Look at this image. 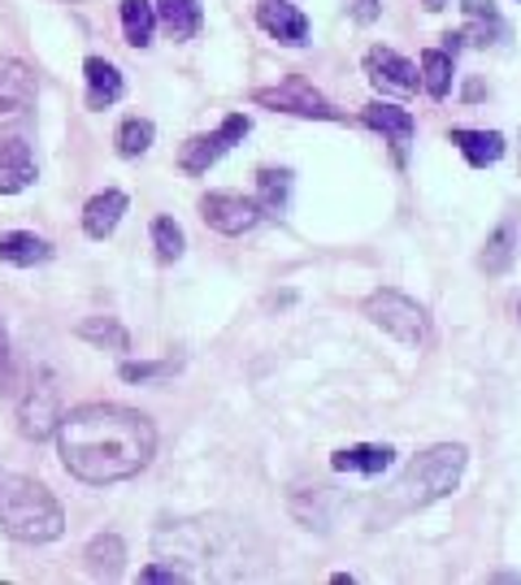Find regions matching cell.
<instances>
[{
	"label": "cell",
	"mask_w": 521,
	"mask_h": 585,
	"mask_svg": "<svg viewBox=\"0 0 521 585\" xmlns=\"http://www.w3.org/2000/svg\"><path fill=\"white\" fill-rule=\"evenodd\" d=\"M35 183V152L22 131L0 122V195H18Z\"/></svg>",
	"instance_id": "9"
},
{
	"label": "cell",
	"mask_w": 521,
	"mask_h": 585,
	"mask_svg": "<svg viewBox=\"0 0 521 585\" xmlns=\"http://www.w3.org/2000/svg\"><path fill=\"white\" fill-rule=\"evenodd\" d=\"M153 27H156V9L149 0H122V31H126V44L131 49H149L153 44Z\"/></svg>",
	"instance_id": "21"
},
{
	"label": "cell",
	"mask_w": 521,
	"mask_h": 585,
	"mask_svg": "<svg viewBox=\"0 0 521 585\" xmlns=\"http://www.w3.org/2000/svg\"><path fill=\"white\" fill-rule=\"evenodd\" d=\"M513 260V226H500L491 239H487V252H482V269L487 274H504Z\"/></svg>",
	"instance_id": "27"
},
{
	"label": "cell",
	"mask_w": 521,
	"mask_h": 585,
	"mask_svg": "<svg viewBox=\"0 0 521 585\" xmlns=\"http://www.w3.org/2000/svg\"><path fill=\"white\" fill-rule=\"evenodd\" d=\"M391 460H396V451L391 447H344V451H335L330 455V469L335 473H365V478H378V473H387L391 469Z\"/></svg>",
	"instance_id": "14"
},
{
	"label": "cell",
	"mask_w": 521,
	"mask_h": 585,
	"mask_svg": "<svg viewBox=\"0 0 521 585\" xmlns=\"http://www.w3.org/2000/svg\"><path fill=\"white\" fill-rule=\"evenodd\" d=\"M461 473H466V447H452V442L430 447V451H421L413 464L400 473V482L391 486V503L400 512L426 507V503L452 494L457 482H461Z\"/></svg>",
	"instance_id": "3"
},
{
	"label": "cell",
	"mask_w": 521,
	"mask_h": 585,
	"mask_svg": "<svg viewBox=\"0 0 521 585\" xmlns=\"http://www.w3.org/2000/svg\"><path fill=\"white\" fill-rule=\"evenodd\" d=\"M140 582H192V577H187V568H183V564H174V560H170V564H149V568H144V573H140Z\"/></svg>",
	"instance_id": "29"
},
{
	"label": "cell",
	"mask_w": 521,
	"mask_h": 585,
	"mask_svg": "<svg viewBox=\"0 0 521 585\" xmlns=\"http://www.w3.org/2000/svg\"><path fill=\"white\" fill-rule=\"evenodd\" d=\"M421 88L430 92V100H443L452 88V57L439 49L421 52Z\"/></svg>",
	"instance_id": "22"
},
{
	"label": "cell",
	"mask_w": 521,
	"mask_h": 585,
	"mask_svg": "<svg viewBox=\"0 0 521 585\" xmlns=\"http://www.w3.org/2000/svg\"><path fill=\"white\" fill-rule=\"evenodd\" d=\"M353 18L357 22H374L378 18V0H353Z\"/></svg>",
	"instance_id": "32"
},
{
	"label": "cell",
	"mask_w": 521,
	"mask_h": 585,
	"mask_svg": "<svg viewBox=\"0 0 521 585\" xmlns=\"http://www.w3.org/2000/svg\"><path fill=\"white\" fill-rule=\"evenodd\" d=\"M79 335H83L88 342H101V347L109 342L113 351H126V347H131L126 330H122L113 317H92V321H83V326H79Z\"/></svg>",
	"instance_id": "26"
},
{
	"label": "cell",
	"mask_w": 521,
	"mask_h": 585,
	"mask_svg": "<svg viewBox=\"0 0 521 585\" xmlns=\"http://www.w3.org/2000/svg\"><path fill=\"white\" fill-rule=\"evenodd\" d=\"M466 13L473 22H500V13H496L491 0H466Z\"/></svg>",
	"instance_id": "31"
},
{
	"label": "cell",
	"mask_w": 521,
	"mask_h": 585,
	"mask_svg": "<svg viewBox=\"0 0 521 585\" xmlns=\"http://www.w3.org/2000/svg\"><path fill=\"white\" fill-rule=\"evenodd\" d=\"M153 421L135 408L83 403L57 421V455L70 478L88 486L126 482L153 460Z\"/></svg>",
	"instance_id": "1"
},
{
	"label": "cell",
	"mask_w": 521,
	"mask_h": 585,
	"mask_svg": "<svg viewBox=\"0 0 521 585\" xmlns=\"http://www.w3.org/2000/svg\"><path fill=\"white\" fill-rule=\"evenodd\" d=\"M257 187H260V208L265 213H283L287 208V195H292V174L287 170H260Z\"/></svg>",
	"instance_id": "23"
},
{
	"label": "cell",
	"mask_w": 521,
	"mask_h": 585,
	"mask_svg": "<svg viewBox=\"0 0 521 585\" xmlns=\"http://www.w3.org/2000/svg\"><path fill=\"white\" fill-rule=\"evenodd\" d=\"M452 144L466 152V161L469 165H496L500 156H504V135L500 131H452Z\"/></svg>",
	"instance_id": "20"
},
{
	"label": "cell",
	"mask_w": 521,
	"mask_h": 585,
	"mask_svg": "<svg viewBox=\"0 0 521 585\" xmlns=\"http://www.w3.org/2000/svg\"><path fill=\"white\" fill-rule=\"evenodd\" d=\"M257 22L278 40V44H292L300 49L309 40V18L292 4V0H260L257 4Z\"/></svg>",
	"instance_id": "12"
},
{
	"label": "cell",
	"mask_w": 521,
	"mask_h": 585,
	"mask_svg": "<svg viewBox=\"0 0 521 585\" xmlns=\"http://www.w3.org/2000/svg\"><path fill=\"white\" fill-rule=\"evenodd\" d=\"M174 369H178L174 360H140V365L126 360L118 373H122V382H153V378H170Z\"/></svg>",
	"instance_id": "28"
},
{
	"label": "cell",
	"mask_w": 521,
	"mask_h": 585,
	"mask_svg": "<svg viewBox=\"0 0 521 585\" xmlns=\"http://www.w3.org/2000/svg\"><path fill=\"white\" fill-rule=\"evenodd\" d=\"M365 74H369L374 88H382V92H400V96L417 92V83H421V74H417L413 61H405L400 52H391V49L365 52Z\"/></svg>",
	"instance_id": "11"
},
{
	"label": "cell",
	"mask_w": 521,
	"mask_h": 585,
	"mask_svg": "<svg viewBox=\"0 0 521 585\" xmlns=\"http://www.w3.org/2000/svg\"><path fill=\"white\" fill-rule=\"evenodd\" d=\"M83 560H88V573H92L96 582H113V577H122V568H126V546H122V537L118 534H96L88 542Z\"/></svg>",
	"instance_id": "15"
},
{
	"label": "cell",
	"mask_w": 521,
	"mask_h": 585,
	"mask_svg": "<svg viewBox=\"0 0 521 585\" xmlns=\"http://www.w3.org/2000/svg\"><path fill=\"white\" fill-rule=\"evenodd\" d=\"M153 247H156V260H165V265L183 256L187 239H183V230H178V222H174V217H156L153 222Z\"/></svg>",
	"instance_id": "25"
},
{
	"label": "cell",
	"mask_w": 521,
	"mask_h": 585,
	"mask_svg": "<svg viewBox=\"0 0 521 585\" xmlns=\"http://www.w3.org/2000/svg\"><path fill=\"white\" fill-rule=\"evenodd\" d=\"M83 74H88V104L92 109H109L113 100L122 96V74L104 57H88L83 61Z\"/></svg>",
	"instance_id": "17"
},
{
	"label": "cell",
	"mask_w": 521,
	"mask_h": 585,
	"mask_svg": "<svg viewBox=\"0 0 521 585\" xmlns=\"http://www.w3.org/2000/svg\"><path fill=\"white\" fill-rule=\"evenodd\" d=\"M35 109V74L18 57H0V122H22Z\"/></svg>",
	"instance_id": "10"
},
{
	"label": "cell",
	"mask_w": 521,
	"mask_h": 585,
	"mask_svg": "<svg viewBox=\"0 0 521 585\" xmlns=\"http://www.w3.org/2000/svg\"><path fill=\"white\" fill-rule=\"evenodd\" d=\"M57 421H61V408H57V387L52 378H35L31 390L22 394L18 403V434L31 442H44L49 434H57Z\"/></svg>",
	"instance_id": "7"
},
{
	"label": "cell",
	"mask_w": 521,
	"mask_h": 585,
	"mask_svg": "<svg viewBox=\"0 0 521 585\" xmlns=\"http://www.w3.org/2000/svg\"><path fill=\"white\" fill-rule=\"evenodd\" d=\"M201 217H205L217 235H248V230H257L260 204L257 199H244V195L235 192H213L201 199Z\"/></svg>",
	"instance_id": "8"
},
{
	"label": "cell",
	"mask_w": 521,
	"mask_h": 585,
	"mask_svg": "<svg viewBox=\"0 0 521 585\" xmlns=\"http://www.w3.org/2000/svg\"><path fill=\"white\" fill-rule=\"evenodd\" d=\"M365 317H369L382 335H391V339L405 342V347H421L426 335H430L426 312L417 308L409 295L391 291V287H382V291H374L365 299Z\"/></svg>",
	"instance_id": "4"
},
{
	"label": "cell",
	"mask_w": 521,
	"mask_h": 585,
	"mask_svg": "<svg viewBox=\"0 0 521 585\" xmlns=\"http://www.w3.org/2000/svg\"><path fill=\"white\" fill-rule=\"evenodd\" d=\"M52 256V244L40 235H27V230H0V260L9 265H44Z\"/></svg>",
	"instance_id": "18"
},
{
	"label": "cell",
	"mask_w": 521,
	"mask_h": 585,
	"mask_svg": "<svg viewBox=\"0 0 521 585\" xmlns=\"http://www.w3.org/2000/svg\"><path fill=\"white\" fill-rule=\"evenodd\" d=\"M257 104H269L278 113H296V117H321V122H344V113L326 96H317L305 79H287L283 88H260L253 92Z\"/></svg>",
	"instance_id": "6"
},
{
	"label": "cell",
	"mask_w": 521,
	"mask_h": 585,
	"mask_svg": "<svg viewBox=\"0 0 521 585\" xmlns=\"http://www.w3.org/2000/svg\"><path fill=\"white\" fill-rule=\"evenodd\" d=\"M122 213H126V195L122 192L92 195V199H88V208H83V230H88L92 239H109V235L118 230Z\"/></svg>",
	"instance_id": "16"
},
{
	"label": "cell",
	"mask_w": 521,
	"mask_h": 585,
	"mask_svg": "<svg viewBox=\"0 0 521 585\" xmlns=\"http://www.w3.org/2000/svg\"><path fill=\"white\" fill-rule=\"evenodd\" d=\"M0 530L18 542H52L65 530V512L44 482L0 478Z\"/></svg>",
	"instance_id": "2"
},
{
	"label": "cell",
	"mask_w": 521,
	"mask_h": 585,
	"mask_svg": "<svg viewBox=\"0 0 521 585\" xmlns=\"http://www.w3.org/2000/svg\"><path fill=\"white\" fill-rule=\"evenodd\" d=\"M0 478H4V473H0Z\"/></svg>",
	"instance_id": "34"
},
{
	"label": "cell",
	"mask_w": 521,
	"mask_h": 585,
	"mask_svg": "<svg viewBox=\"0 0 521 585\" xmlns=\"http://www.w3.org/2000/svg\"><path fill=\"white\" fill-rule=\"evenodd\" d=\"M365 126H374L382 140H391L396 144V152H405V144L413 140V131H417V122H413V113L409 109H396V104H365Z\"/></svg>",
	"instance_id": "13"
},
{
	"label": "cell",
	"mask_w": 521,
	"mask_h": 585,
	"mask_svg": "<svg viewBox=\"0 0 521 585\" xmlns=\"http://www.w3.org/2000/svg\"><path fill=\"white\" fill-rule=\"evenodd\" d=\"M421 4H426V9H443L448 0H421Z\"/></svg>",
	"instance_id": "33"
},
{
	"label": "cell",
	"mask_w": 521,
	"mask_h": 585,
	"mask_svg": "<svg viewBox=\"0 0 521 585\" xmlns=\"http://www.w3.org/2000/svg\"><path fill=\"white\" fill-rule=\"evenodd\" d=\"M13 387V360H9V335L0 326V390Z\"/></svg>",
	"instance_id": "30"
},
{
	"label": "cell",
	"mask_w": 521,
	"mask_h": 585,
	"mask_svg": "<svg viewBox=\"0 0 521 585\" xmlns=\"http://www.w3.org/2000/svg\"><path fill=\"white\" fill-rule=\"evenodd\" d=\"M153 122L149 117H126L122 122V131H118V152L122 156H144L149 147H153Z\"/></svg>",
	"instance_id": "24"
},
{
	"label": "cell",
	"mask_w": 521,
	"mask_h": 585,
	"mask_svg": "<svg viewBox=\"0 0 521 585\" xmlns=\"http://www.w3.org/2000/svg\"><path fill=\"white\" fill-rule=\"evenodd\" d=\"M248 131H253V117H248V113H231V117H226L213 135H196V140H187L183 152H178V165H183L187 174H205L208 165H217V161L239 144Z\"/></svg>",
	"instance_id": "5"
},
{
	"label": "cell",
	"mask_w": 521,
	"mask_h": 585,
	"mask_svg": "<svg viewBox=\"0 0 521 585\" xmlns=\"http://www.w3.org/2000/svg\"><path fill=\"white\" fill-rule=\"evenodd\" d=\"M153 9H156V18L165 22V31H170L174 40H192V35L201 31V22H205L201 0H156Z\"/></svg>",
	"instance_id": "19"
}]
</instances>
